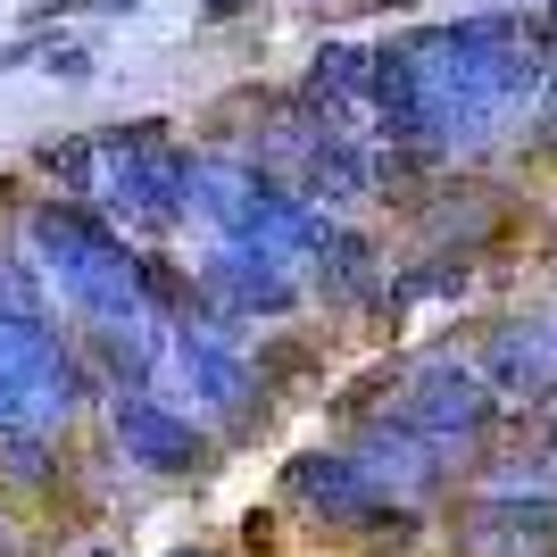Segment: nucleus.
Returning a JSON list of instances; mask_svg holds the SVG:
<instances>
[{
	"label": "nucleus",
	"instance_id": "nucleus-1",
	"mask_svg": "<svg viewBox=\"0 0 557 557\" xmlns=\"http://www.w3.org/2000/svg\"><path fill=\"white\" fill-rule=\"evenodd\" d=\"M34 258L59 275V292H67L92 325H141V317H150V267H141L84 200L34 209Z\"/></svg>",
	"mask_w": 557,
	"mask_h": 557
},
{
	"label": "nucleus",
	"instance_id": "nucleus-16",
	"mask_svg": "<svg viewBox=\"0 0 557 557\" xmlns=\"http://www.w3.org/2000/svg\"><path fill=\"white\" fill-rule=\"evenodd\" d=\"M92 557H109V549H92Z\"/></svg>",
	"mask_w": 557,
	"mask_h": 557
},
{
	"label": "nucleus",
	"instance_id": "nucleus-11",
	"mask_svg": "<svg viewBox=\"0 0 557 557\" xmlns=\"http://www.w3.org/2000/svg\"><path fill=\"white\" fill-rule=\"evenodd\" d=\"M258 200H267V184L250 166H191V209L209 216L216 233H242L258 216Z\"/></svg>",
	"mask_w": 557,
	"mask_h": 557
},
{
	"label": "nucleus",
	"instance_id": "nucleus-2",
	"mask_svg": "<svg viewBox=\"0 0 557 557\" xmlns=\"http://www.w3.org/2000/svg\"><path fill=\"white\" fill-rule=\"evenodd\" d=\"M491 408H499V392L483 383V367H417V374H399L392 417L417 424L442 458H466V449L491 433Z\"/></svg>",
	"mask_w": 557,
	"mask_h": 557
},
{
	"label": "nucleus",
	"instance_id": "nucleus-10",
	"mask_svg": "<svg viewBox=\"0 0 557 557\" xmlns=\"http://www.w3.org/2000/svg\"><path fill=\"white\" fill-rule=\"evenodd\" d=\"M175 358H184L191 392L209 399V408H250V367L233 358V342H216V325L200 317V308L175 317Z\"/></svg>",
	"mask_w": 557,
	"mask_h": 557
},
{
	"label": "nucleus",
	"instance_id": "nucleus-9",
	"mask_svg": "<svg viewBox=\"0 0 557 557\" xmlns=\"http://www.w3.org/2000/svg\"><path fill=\"white\" fill-rule=\"evenodd\" d=\"M358 466H367V474L392 491V499H424V491L442 483V466H449V458L424 442L417 424L383 417V424H367V433H358Z\"/></svg>",
	"mask_w": 557,
	"mask_h": 557
},
{
	"label": "nucleus",
	"instance_id": "nucleus-12",
	"mask_svg": "<svg viewBox=\"0 0 557 557\" xmlns=\"http://www.w3.org/2000/svg\"><path fill=\"white\" fill-rule=\"evenodd\" d=\"M317 267V283H325L333 300H374L383 292V275H374V250L358 242V233H325V250L308 258Z\"/></svg>",
	"mask_w": 557,
	"mask_h": 557
},
{
	"label": "nucleus",
	"instance_id": "nucleus-4",
	"mask_svg": "<svg viewBox=\"0 0 557 557\" xmlns=\"http://www.w3.org/2000/svg\"><path fill=\"white\" fill-rule=\"evenodd\" d=\"M283 499L300 516H317V524H383V508H392V491L358 466V449H349V458H333V449L292 458L283 466Z\"/></svg>",
	"mask_w": 557,
	"mask_h": 557
},
{
	"label": "nucleus",
	"instance_id": "nucleus-5",
	"mask_svg": "<svg viewBox=\"0 0 557 557\" xmlns=\"http://www.w3.org/2000/svg\"><path fill=\"white\" fill-rule=\"evenodd\" d=\"M200 292H209L216 308H242V317H275V308H292V292H300V267L275 250H258V242H242V233H225L209 250V267H200Z\"/></svg>",
	"mask_w": 557,
	"mask_h": 557
},
{
	"label": "nucleus",
	"instance_id": "nucleus-3",
	"mask_svg": "<svg viewBox=\"0 0 557 557\" xmlns=\"http://www.w3.org/2000/svg\"><path fill=\"white\" fill-rule=\"evenodd\" d=\"M75 399V367L25 308H0V424H50Z\"/></svg>",
	"mask_w": 557,
	"mask_h": 557
},
{
	"label": "nucleus",
	"instance_id": "nucleus-14",
	"mask_svg": "<svg viewBox=\"0 0 557 557\" xmlns=\"http://www.w3.org/2000/svg\"><path fill=\"white\" fill-rule=\"evenodd\" d=\"M250 0H200V17H242Z\"/></svg>",
	"mask_w": 557,
	"mask_h": 557
},
{
	"label": "nucleus",
	"instance_id": "nucleus-6",
	"mask_svg": "<svg viewBox=\"0 0 557 557\" xmlns=\"http://www.w3.org/2000/svg\"><path fill=\"white\" fill-rule=\"evenodd\" d=\"M466 557H557V499H474L458 516Z\"/></svg>",
	"mask_w": 557,
	"mask_h": 557
},
{
	"label": "nucleus",
	"instance_id": "nucleus-8",
	"mask_svg": "<svg viewBox=\"0 0 557 557\" xmlns=\"http://www.w3.org/2000/svg\"><path fill=\"white\" fill-rule=\"evenodd\" d=\"M116 442H125L134 466H150V474H191V466H200V433H191V417L159 408L150 392L116 399Z\"/></svg>",
	"mask_w": 557,
	"mask_h": 557
},
{
	"label": "nucleus",
	"instance_id": "nucleus-15",
	"mask_svg": "<svg viewBox=\"0 0 557 557\" xmlns=\"http://www.w3.org/2000/svg\"><path fill=\"white\" fill-rule=\"evenodd\" d=\"M175 557H200V549H175Z\"/></svg>",
	"mask_w": 557,
	"mask_h": 557
},
{
	"label": "nucleus",
	"instance_id": "nucleus-7",
	"mask_svg": "<svg viewBox=\"0 0 557 557\" xmlns=\"http://www.w3.org/2000/svg\"><path fill=\"white\" fill-rule=\"evenodd\" d=\"M483 383L499 399H549L557 392V325L541 317H516L483 342Z\"/></svg>",
	"mask_w": 557,
	"mask_h": 557
},
{
	"label": "nucleus",
	"instance_id": "nucleus-13",
	"mask_svg": "<svg viewBox=\"0 0 557 557\" xmlns=\"http://www.w3.org/2000/svg\"><path fill=\"white\" fill-rule=\"evenodd\" d=\"M442 292H466V258H442V267H424V275H408L392 292L399 308H417V300H442Z\"/></svg>",
	"mask_w": 557,
	"mask_h": 557
}]
</instances>
